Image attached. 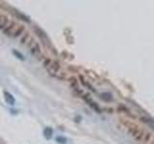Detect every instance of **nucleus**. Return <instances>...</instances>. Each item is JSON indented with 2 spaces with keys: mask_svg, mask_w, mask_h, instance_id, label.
Listing matches in <instances>:
<instances>
[{
  "mask_svg": "<svg viewBox=\"0 0 154 144\" xmlns=\"http://www.w3.org/2000/svg\"><path fill=\"white\" fill-rule=\"evenodd\" d=\"M47 68H49L52 73H58V71L60 70V64H59L58 62H56V61H52L50 65H49Z\"/></svg>",
  "mask_w": 154,
  "mask_h": 144,
  "instance_id": "6",
  "label": "nucleus"
},
{
  "mask_svg": "<svg viewBox=\"0 0 154 144\" xmlns=\"http://www.w3.org/2000/svg\"><path fill=\"white\" fill-rule=\"evenodd\" d=\"M56 141L60 144H66V138L64 136H57L56 137Z\"/></svg>",
  "mask_w": 154,
  "mask_h": 144,
  "instance_id": "14",
  "label": "nucleus"
},
{
  "mask_svg": "<svg viewBox=\"0 0 154 144\" xmlns=\"http://www.w3.org/2000/svg\"><path fill=\"white\" fill-rule=\"evenodd\" d=\"M11 112H12V113H14V114H16L17 113V111H15V110H13V109H11Z\"/></svg>",
  "mask_w": 154,
  "mask_h": 144,
  "instance_id": "17",
  "label": "nucleus"
},
{
  "mask_svg": "<svg viewBox=\"0 0 154 144\" xmlns=\"http://www.w3.org/2000/svg\"><path fill=\"white\" fill-rule=\"evenodd\" d=\"M79 78H80V80H81V83H82V84H83L84 86H88V87H89V88H90L91 90H92V91H95V89H94V88L92 87V86H91V85H90V84H89V83H86V82H85L84 78H83L82 76H80Z\"/></svg>",
  "mask_w": 154,
  "mask_h": 144,
  "instance_id": "13",
  "label": "nucleus"
},
{
  "mask_svg": "<svg viewBox=\"0 0 154 144\" xmlns=\"http://www.w3.org/2000/svg\"><path fill=\"white\" fill-rule=\"evenodd\" d=\"M12 53H13V55L15 56V58H17L18 60H20V61H24V60H25V57L23 56V54H22V53H20L18 50H15V49H14V50L12 51Z\"/></svg>",
  "mask_w": 154,
  "mask_h": 144,
  "instance_id": "10",
  "label": "nucleus"
},
{
  "mask_svg": "<svg viewBox=\"0 0 154 144\" xmlns=\"http://www.w3.org/2000/svg\"><path fill=\"white\" fill-rule=\"evenodd\" d=\"M83 98L86 100V102H87V103H89V105L92 107V109H94L95 111H97V112H101L100 108L97 106V104H96L95 102H93V101H92V98H90V96L89 95H84L83 96Z\"/></svg>",
  "mask_w": 154,
  "mask_h": 144,
  "instance_id": "4",
  "label": "nucleus"
},
{
  "mask_svg": "<svg viewBox=\"0 0 154 144\" xmlns=\"http://www.w3.org/2000/svg\"><path fill=\"white\" fill-rule=\"evenodd\" d=\"M51 62H52V61H51L50 59H48V58L45 59V60H44V67H48V66L50 65V64H51Z\"/></svg>",
  "mask_w": 154,
  "mask_h": 144,
  "instance_id": "16",
  "label": "nucleus"
},
{
  "mask_svg": "<svg viewBox=\"0 0 154 144\" xmlns=\"http://www.w3.org/2000/svg\"><path fill=\"white\" fill-rule=\"evenodd\" d=\"M124 125L126 126V128L128 129V132L131 134V135L134 136L137 140L142 141V142H143V143H148V142H150V140H151V136L149 135L150 134L145 133L144 131L141 130L138 126H136V125H134V124L132 125L131 123H128V122H126V124L124 123Z\"/></svg>",
  "mask_w": 154,
  "mask_h": 144,
  "instance_id": "1",
  "label": "nucleus"
},
{
  "mask_svg": "<svg viewBox=\"0 0 154 144\" xmlns=\"http://www.w3.org/2000/svg\"><path fill=\"white\" fill-rule=\"evenodd\" d=\"M29 38V33H26V34H24V36L21 38V39H20V42L23 44V43H26V40Z\"/></svg>",
  "mask_w": 154,
  "mask_h": 144,
  "instance_id": "15",
  "label": "nucleus"
},
{
  "mask_svg": "<svg viewBox=\"0 0 154 144\" xmlns=\"http://www.w3.org/2000/svg\"><path fill=\"white\" fill-rule=\"evenodd\" d=\"M15 25H16V23H15V21H11V22H10V24H9V25H8V26H7V27L3 30V33H4L5 35H7V36H8V35L10 36V35L14 34L13 31H14V29H15Z\"/></svg>",
  "mask_w": 154,
  "mask_h": 144,
  "instance_id": "5",
  "label": "nucleus"
},
{
  "mask_svg": "<svg viewBox=\"0 0 154 144\" xmlns=\"http://www.w3.org/2000/svg\"><path fill=\"white\" fill-rule=\"evenodd\" d=\"M3 94H4L5 101H6V103H7L8 105H11V106H14V105H15V99L12 93H10V92L7 91V90H4V91H3Z\"/></svg>",
  "mask_w": 154,
  "mask_h": 144,
  "instance_id": "2",
  "label": "nucleus"
},
{
  "mask_svg": "<svg viewBox=\"0 0 154 144\" xmlns=\"http://www.w3.org/2000/svg\"><path fill=\"white\" fill-rule=\"evenodd\" d=\"M2 17H3V16H0V23H1V21H2Z\"/></svg>",
  "mask_w": 154,
  "mask_h": 144,
  "instance_id": "18",
  "label": "nucleus"
},
{
  "mask_svg": "<svg viewBox=\"0 0 154 144\" xmlns=\"http://www.w3.org/2000/svg\"><path fill=\"white\" fill-rule=\"evenodd\" d=\"M13 14H14L18 19H20V20H23V21H25V22H27V23H30L31 22L30 17H29V16H27L26 15L22 14L21 12H19V11H17V10H14Z\"/></svg>",
  "mask_w": 154,
  "mask_h": 144,
  "instance_id": "3",
  "label": "nucleus"
},
{
  "mask_svg": "<svg viewBox=\"0 0 154 144\" xmlns=\"http://www.w3.org/2000/svg\"><path fill=\"white\" fill-rule=\"evenodd\" d=\"M101 99H103L104 101L109 102V101H112V100H113V97H112V95H111L110 93L105 92V93H102V94H101Z\"/></svg>",
  "mask_w": 154,
  "mask_h": 144,
  "instance_id": "12",
  "label": "nucleus"
},
{
  "mask_svg": "<svg viewBox=\"0 0 154 144\" xmlns=\"http://www.w3.org/2000/svg\"><path fill=\"white\" fill-rule=\"evenodd\" d=\"M24 30H25V27H24L23 25L18 26V27H17V29H16L15 32H14V34H13V37H14V38H17V37H19L20 35H22V33L24 32Z\"/></svg>",
  "mask_w": 154,
  "mask_h": 144,
  "instance_id": "8",
  "label": "nucleus"
},
{
  "mask_svg": "<svg viewBox=\"0 0 154 144\" xmlns=\"http://www.w3.org/2000/svg\"><path fill=\"white\" fill-rule=\"evenodd\" d=\"M8 22H9V19H8V17L5 16H3L2 17V21H1V23H0V30H4L8 25Z\"/></svg>",
  "mask_w": 154,
  "mask_h": 144,
  "instance_id": "11",
  "label": "nucleus"
},
{
  "mask_svg": "<svg viewBox=\"0 0 154 144\" xmlns=\"http://www.w3.org/2000/svg\"><path fill=\"white\" fill-rule=\"evenodd\" d=\"M44 137H45L46 139H50L51 136H52V134H53V130H52V128L46 127L44 129Z\"/></svg>",
  "mask_w": 154,
  "mask_h": 144,
  "instance_id": "9",
  "label": "nucleus"
},
{
  "mask_svg": "<svg viewBox=\"0 0 154 144\" xmlns=\"http://www.w3.org/2000/svg\"><path fill=\"white\" fill-rule=\"evenodd\" d=\"M30 53L33 55V56H37L41 53V48H40V45L38 42H36L32 47L30 48Z\"/></svg>",
  "mask_w": 154,
  "mask_h": 144,
  "instance_id": "7",
  "label": "nucleus"
}]
</instances>
